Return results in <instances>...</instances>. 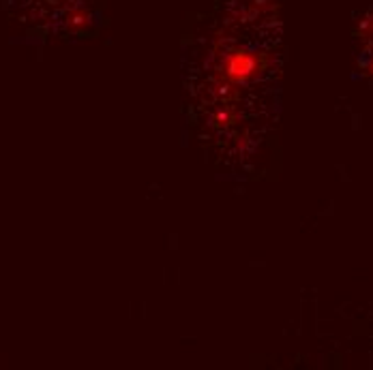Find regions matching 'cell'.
I'll use <instances>...</instances> for the list:
<instances>
[]
</instances>
